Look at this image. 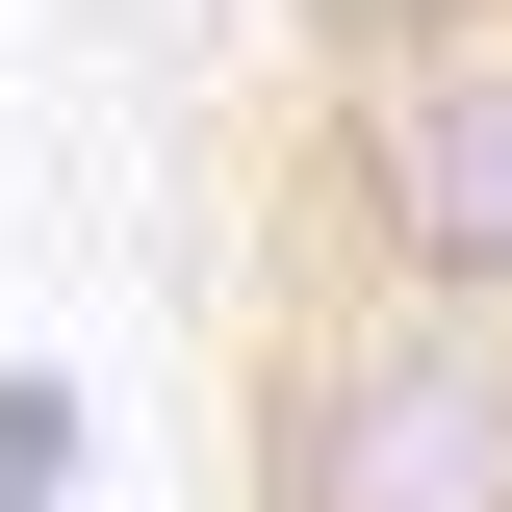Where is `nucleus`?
<instances>
[{"instance_id":"f257e3e1","label":"nucleus","mask_w":512,"mask_h":512,"mask_svg":"<svg viewBox=\"0 0 512 512\" xmlns=\"http://www.w3.org/2000/svg\"><path fill=\"white\" fill-rule=\"evenodd\" d=\"M231 461H256V512H512V333L308 282V308L256 333Z\"/></svg>"},{"instance_id":"f03ea898","label":"nucleus","mask_w":512,"mask_h":512,"mask_svg":"<svg viewBox=\"0 0 512 512\" xmlns=\"http://www.w3.org/2000/svg\"><path fill=\"white\" fill-rule=\"evenodd\" d=\"M308 231H333V282H384V308L512 333V52L359 77V103L308 128Z\"/></svg>"},{"instance_id":"7ed1b4c3","label":"nucleus","mask_w":512,"mask_h":512,"mask_svg":"<svg viewBox=\"0 0 512 512\" xmlns=\"http://www.w3.org/2000/svg\"><path fill=\"white\" fill-rule=\"evenodd\" d=\"M308 26V77L359 103V77H461V52H512V0H282Z\"/></svg>"},{"instance_id":"20e7f679","label":"nucleus","mask_w":512,"mask_h":512,"mask_svg":"<svg viewBox=\"0 0 512 512\" xmlns=\"http://www.w3.org/2000/svg\"><path fill=\"white\" fill-rule=\"evenodd\" d=\"M77 487V384H0V512H52Z\"/></svg>"}]
</instances>
